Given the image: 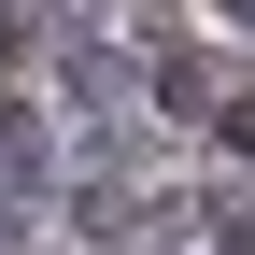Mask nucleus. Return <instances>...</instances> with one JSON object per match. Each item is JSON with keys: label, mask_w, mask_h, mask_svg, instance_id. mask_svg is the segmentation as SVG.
Segmentation results:
<instances>
[{"label": "nucleus", "mask_w": 255, "mask_h": 255, "mask_svg": "<svg viewBox=\"0 0 255 255\" xmlns=\"http://www.w3.org/2000/svg\"><path fill=\"white\" fill-rule=\"evenodd\" d=\"M28 156H43V142H28V114L0 100V170H28Z\"/></svg>", "instance_id": "1"}]
</instances>
